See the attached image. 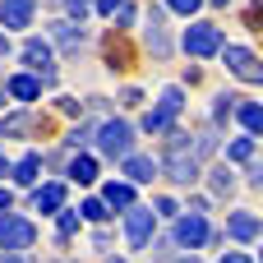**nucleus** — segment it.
I'll list each match as a JSON object with an SVG mask.
<instances>
[{
    "label": "nucleus",
    "mask_w": 263,
    "mask_h": 263,
    "mask_svg": "<svg viewBox=\"0 0 263 263\" xmlns=\"http://www.w3.org/2000/svg\"><path fill=\"white\" fill-rule=\"evenodd\" d=\"M23 60L42 74V83H51V74H55V55H51V42H42V37H28L23 42Z\"/></svg>",
    "instance_id": "8"
},
{
    "label": "nucleus",
    "mask_w": 263,
    "mask_h": 263,
    "mask_svg": "<svg viewBox=\"0 0 263 263\" xmlns=\"http://www.w3.org/2000/svg\"><path fill=\"white\" fill-rule=\"evenodd\" d=\"M222 60H227V69H231L236 79L263 83V65H259V55H254L250 46H222Z\"/></svg>",
    "instance_id": "6"
},
{
    "label": "nucleus",
    "mask_w": 263,
    "mask_h": 263,
    "mask_svg": "<svg viewBox=\"0 0 263 263\" xmlns=\"http://www.w3.org/2000/svg\"><path fill=\"white\" fill-rule=\"evenodd\" d=\"M92 9L97 14H116V9H125V0H92Z\"/></svg>",
    "instance_id": "30"
},
{
    "label": "nucleus",
    "mask_w": 263,
    "mask_h": 263,
    "mask_svg": "<svg viewBox=\"0 0 263 263\" xmlns=\"http://www.w3.org/2000/svg\"><path fill=\"white\" fill-rule=\"evenodd\" d=\"M148 51L157 60L171 55V37H166V23H162V9H148Z\"/></svg>",
    "instance_id": "11"
},
{
    "label": "nucleus",
    "mask_w": 263,
    "mask_h": 263,
    "mask_svg": "<svg viewBox=\"0 0 263 263\" xmlns=\"http://www.w3.org/2000/svg\"><path fill=\"white\" fill-rule=\"evenodd\" d=\"M32 9H37V0H0V23H5V32H9V28H28V23H32Z\"/></svg>",
    "instance_id": "10"
},
{
    "label": "nucleus",
    "mask_w": 263,
    "mask_h": 263,
    "mask_svg": "<svg viewBox=\"0 0 263 263\" xmlns=\"http://www.w3.org/2000/svg\"><path fill=\"white\" fill-rule=\"evenodd\" d=\"M217 263H254V259H250V254H240V250H227Z\"/></svg>",
    "instance_id": "32"
},
{
    "label": "nucleus",
    "mask_w": 263,
    "mask_h": 263,
    "mask_svg": "<svg viewBox=\"0 0 263 263\" xmlns=\"http://www.w3.org/2000/svg\"><path fill=\"white\" fill-rule=\"evenodd\" d=\"M32 245H37V227H32L28 217H18V213H5V217H0V250L23 254V250H32Z\"/></svg>",
    "instance_id": "2"
},
{
    "label": "nucleus",
    "mask_w": 263,
    "mask_h": 263,
    "mask_svg": "<svg viewBox=\"0 0 263 263\" xmlns=\"http://www.w3.org/2000/svg\"><path fill=\"white\" fill-rule=\"evenodd\" d=\"M0 55H9V32H0Z\"/></svg>",
    "instance_id": "34"
},
{
    "label": "nucleus",
    "mask_w": 263,
    "mask_h": 263,
    "mask_svg": "<svg viewBox=\"0 0 263 263\" xmlns=\"http://www.w3.org/2000/svg\"><path fill=\"white\" fill-rule=\"evenodd\" d=\"M125 176H129V185H148V180H157V162L129 153V157H125Z\"/></svg>",
    "instance_id": "14"
},
{
    "label": "nucleus",
    "mask_w": 263,
    "mask_h": 263,
    "mask_svg": "<svg viewBox=\"0 0 263 263\" xmlns=\"http://www.w3.org/2000/svg\"><path fill=\"white\" fill-rule=\"evenodd\" d=\"M236 116H240V125H245V134H259V129H263V106H259V102H245V97H240V106H236Z\"/></svg>",
    "instance_id": "18"
},
{
    "label": "nucleus",
    "mask_w": 263,
    "mask_h": 263,
    "mask_svg": "<svg viewBox=\"0 0 263 263\" xmlns=\"http://www.w3.org/2000/svg\"><path fill=\"white\" fill-rule=\"evenodd\" d=\"M203 0H166V9H176V14H194Z\"/></svg>",
    "instance_id": "28"
},
{
    "label": "nucleus",
    "mask_w": 263,
    "mask_h": 263,
    "mask_svg": "<svg viewBox=\"0 0 263 263\" xmlns=\"http://www.w3.org/2000/svg\"><path fill=\"white\" fill-rule=\"evenodd\" d=\"M157 217H180V208H176V199H157Z\"/></svg>",
    "instance_id": "29"
},
{
    "label": "nucleus",
    "mask_w": 263,
    "mask_h": 263,
    "mask_svg": "<svg viewBox=\"0 0 263 263\" xmlns=\"http://www.w3.org/2000/svg\"><path fill=\"white\" fill-rule=\"evenodd\" d=\"M213 5H231V0H213Z\"/></svg>",
    "instance_id": "37"
},
{
    "label": "nucleus",
    "mask_w": 263,
    "mask_h": 263,
    "mask_svg": "<svg viewBox=\"0 0 263 263\" xmlns=\"http://www.w3.org/2000/svg\"><path fill=\"white\" fill-rule=\"evenodd\" d=\"M166 180H176V185L199 180V157L185 153V134H171V143H166Z\"/></svg>",
    "instance_id": "1"
},
{
    "label": "nucleus",
    "mask_w": 263,
    "mask_h": 263,
    "mask_svg": "<svg viewBox=\"0 0 263 263\" xmlns=\"http://www.w3.org/2000/svg\"><path fill=\"white\" fill-rule=\"evenodd\" d=\"M0 263H32V254L23 250V254H9V250H0Z\"/></svg>",
    "instance_id": "31"
},
{
    "label": "nucleus",
    "mask_w": 263,
    "mask_h": 263,
    "mask_svg": "<svg viewBox=\"0 0 263 263\" xmlns=\"http://www.w3.org/2000/svg\"><path fill=\"white\" fill-rule=\"evenodd\" d=\"M171 236H176V245H185V250H199V245H203L213 231H208V222H203L199 213H180V217H176V231H171Z\"/></svg>",
    "instance_id": "7"
},
{
    "label": "nucleus",
    "mask_w": 263,
    "mask_h": 263,
    "mask_svg": "<svg viewBox=\"0 0 263 263\" xmlns=\"http://www.w3.org/2000/svg\"><path fill=\"white\" fill-rule=\"evenodd\" d=\"M37 92H42V79H37V74H14V79H9V97L37 102Z\"/></svg>",
    "instance_id": "16"
},
{
    "label": "nucleus",
    "mask_w": 263,
    "mask_h": 263,
    "mask_svg": "<svg viewBox=\"0 0 263 263\" xmlns=\"http://www.w3.org/2000/svg\"><path fill=\"white\" fill-rule=\"evenodd\" d=\"M0 176H9V162H5V157H0Z\"/></svg>",
    "instance_id": "35"
},
{
    "label": "nucleus",
    "mask_w": 263,
    "mask_h": 263,
    "mask_svg": "<svg viewBox=\"0 0 263 263\" xmlns=\"http://www.w3.org/2000/svg\"><path fill=\"white\" fill-rule=\"evenodd\" d=\"M37 171H42V157H37V153H23V157L9 166V176H14L18 185H37Z\"/></svg>",
    "instance_id": "17"
},
{
    "label": "nucleus",
    "mask_w": 263,
    "mask_h": 263,
    "mask_svg": "<svg viewBox=\"0 0 263 263\" xmlns=\"http://www.w3.org/2000/svg\"><path fill=\"white\" fill-rule=\"evenodd\" d=\"M227 236H231V240H240V245H254V240H259V217H254L250 208L231 213V217H227Z\"/></svg>",
    "instance_id": "9"
},
{
    "label": "nucleus",
    "mask_w": 263,
    "mask_h": 263,
    "mask_svg": "<svg viewBox=\"0 0 263 263\" xmlns=\"http://www.w3.org/2000/svg\"><path fill=\"white\" fill-rule=\"evenodd\" d=\"M180 46H185L190 55H217V51H222V28H217V23H190L185 37H180Z\"/></svg>",
    "instance_id": "5"
},
{
    "label": "nucleus",
    "mask_w": 263,
    "mask_h": 263,
    "mask_svg": "<svg viewBox=\"0 0 263 263\" xmlns=\"http://www.w3.org/2000/svg\"><path fill=\"white\" fill-rule=\"evenodd\" d=\"M51 42H55L60 51H79V46H83V28L69 23V18H60V23H51Z\"/></svg>",
    "instance_id": "13"
},
{
    "label": "nucleus",
    "mask_w": 263,
    "mask_h": 263,
    "mask_svg": "<svg viewBox=\"0 0 263 263\" xmlns=\"http://www.w3.org/2000/svg\"><path fill=\"white\" fill-rule=\"evenodd\" d=\"M102 203H106V208H120V213L134 208V185H129V180H111V185L102 190Z\"/></svg>",
    "instance_id": "15"
},
{
    "label": "nucleus",
    "mask_w": 263,
    "mask_h": 263,
    "mask_svg": "<svg viewBox=\"0 0 263 263\" xmlns=\"http://www.w3.org/2000/svg\"><path fill=\"white\" fill-rule=\"evenodd\" d=\"M9 208H14V194H9V190L0 185V213H9Z\"/></svg>",
    "instance_id": "33"
},
{
    "label": "nucleus",
    "mask_w": 263,
    "mask_h": 263,
    "mask_svg": "<svg viewBox=\"0 0 263 263\" xmlns=\"http://www.w3.org/2000/svg\"><path fill=\"white\" fill-rule=\"evenodd\" d=\"M69 180L74 185H92L97 180V157H74L69 162Z\"/></svg>",
    "instance_id": "19"
},
{
    "label": "nucleus",
    "mask_w": 263,
    "mask_h": 263,
    "mask_svg": "<svg viewBox=\"0 0 263 263\" xmlns=\"http://www.w3.org/2000/svg\"><path fill=\"white\" fill-rule=\"evenodd\" d=\"M153 231H157V213L153 208H125V240H129V250H148V240H153Z\"/></svg>",
    "instance_id": "4"
},
{
    "label": "nucleus",
    "mask_w": 263,
    "mask_h": 263,
    "mask_svg": "<svg viewBox=\"0 0 263 263\" xmlns=\"http://www.w3.org/2000/svg\"><path fill=\"white\" fill-rule=\"evenodd\" d=\"M65 9H69L74 18H88V14H92V0H65Z\"/></svg>",
    "instance_id": "27"
},
{
    "label": "nucleus",
    "mask_w": 263,
    "mask_h": 263,
    "mask_svg": "<svg viewBox=\"0 0 263 263\" xmlns=\"http://www.w3.org/2000/svg\"><path fill=\"white\" fill-rule=\"evenodd\" d=\"M97 148H102V157H129L134 153V125H125V120H106L102 129H97Z\"/></svg>",
    "instance_id": "3"
},
{
    "label": "nucleus",
    "mask_w": 263,
    "mask_h": 263,
    "mask_svg": "<svg viewBox=\"0 0 263 263\" xmlns=\"http://www.w3.org/2000/svg\"><path fill=\"white\" fill-rule=\"evenodd\" d=\"M79 222H83L79 213H65V208H60V213H55V236H60V240H69V236L79 231Z\"/></svg>",
    "instance_id": "21"
},
{
    "label": "nucleus",
    "mask_w": 263,
    "mask_h": 263,
    "mask_svg": "<svg viewBox=\"0 0 263 263\" xmlns=\"http://www.w3.org/2000/svg\"><path fill=\"white\" fill-rule=\"evenodd\" d=\"M32 208H37L42 217H55V213L65 208V185H37V190H32Z\"/></svg>",
    "instance_id": "12"
},
{
    "label": "nucleus",
    "mask_w": 263,
    "mask_h": 263,
    "mask_svg": "<svg viewBox=\"0 0 263 263\" xmlns=\"http://www.w3.org/2000/svg\"><path fill=\"white\" fill-rule=\"evenodd\" d=\"M143 129H148V134H166V129H171V116H166V111H148V116H143Z\"/></svg>",
    "instance_id": "24"
},
{
    "label": "nucleus",
    "mask_w": 263,
    "mask_h": 263,
    "mask_svg": "<svg viewBox=\"0 0 263 263\" xmlns=\"http://www.w3.org/2000/svg\"><path fill=\"white\" fill-rule=\"evenodd\" d=\"M106 263H125V259H106Z\"/></svg>",
    "instance_id": "38"
},
{
    "label": "nucleus",
    "mask_w": 263,
    "mask_h": 263,
    "mask_svg": "<svg viewBox=\"0 0 263 263\" xmlns=\"http://www.w3.org/2000/svg\"><path fill=\"white\" fill-rule=\"evenodd\" d=\"M231 185H236V176H231V166H217V171H213V190H217V194H227Z\"/></svg>",
    "instance_id": "26"
},
{
    "label": "nucleus",
    "mask_w": 263,
    "mask_h": 263,
    "mask_svg": "<svg viewBox=\"0 0 263 263\" xmlns=\"http://www.w3.org/2000/svg\"><path fill=\"white\" fill-rule=\"evenodd\" d=\"M176 263H199V259H194V254H190V259H176Z\"/></svg>",
    "instance_id": "36"
},
{
    "label": "nucleus",
    "mask_w": 263,
    "mask_h": 263,
    "mask_svg": "<svg viewBox=\"0 0 263 263\" xmlns=\"http://www.w3.org/2000/svg\"><path fill=\"white\" fill-rule=\"evenodd\" d=\"M250 157H254V134H245L227 148V162H250Z\"/></svg>",
    "instance_id": "20"
},
{
    "label": "nucleus",
    "mask_w": 263,
    "mask_h": 263,
    "mask_svg": "<svg viewBox=\"0 0 263 263\" xmlns=\"http://www.w3.org/2000/svg\"><path fill=\"white\" fill-rule=\"evenodd\" d=\"M79 217H83V222H106V203H102V199H88V203L79 208Z\"/></svg>",
    "instance_id": "25"
},
{
    "label": "nucleus",
    "mask_w": 263,
    "mask_h": 263,
    "mask_svg": "<svg viewBox=\"0 0 263 263\" xmlns=\"http://www.w3.org/2000/svg\"><path fill=\"white\" fill-rule=\"evenodd\" d=\"M236 106H240V97L222 92V97H217V106H213V120H231V116H236Z\"/></svg>",
    "instance_id": "23"
},
{
    "label": "nucleus",
    "mask_w": 263,
    "mask_h": 263,
    "mask_svg": "<svg viewBox=\"0 0 263 263\" xmlns=\"http://www.w3.org/2000/svg\"><path fill=\"white\" fill-rule=\"evenodd\" d=\"M180 106H185V92H180V88H166L157 111H166V116H180Z\"/></svg>",
    "instance_id": "22"
}]
</instances>
